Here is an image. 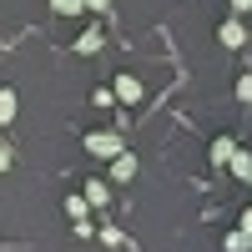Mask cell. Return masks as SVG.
Here are the masks:
<instances>
[{"label":"cell","instance_id":"9c48e42d","mask_svg":"<svg viewBox=\"0 0 252 252\" xmlns=\"http://www.w3.org/2000/svg\"><path fill=\"white\" fill-rule=\"evenodd\" d=\"M86 212H91V207H86V197H81V192H71V197H66V217H71V222H86Z\"/></svg>","mask_w":252,"mask_h":252},{"label":"cell","instance_id":"ba28073f","mask_svg":"<svg viewBox=\"0 0 252 252\" xmlns=\"http://www.w3.org/2000/svg\"><path fill=\"white\" fill-rule=\"evenodd\" d=\"M15 106H20L15 91H10V86H0V126H10V121H15Z\"/></svg>","mask_w":252,"mask_h":252},{"label":"cell","instance_id":"8992f818","mask_svg":"<svg viewBox=\"0 0 252 252\" xmlns=\"http://www.w3.org/2000/svg\"><path fill=\"white\" fill-rule=\"evenodd\" d=\"M227 166H232V177H242V182H247V177H252V152H247V146H237V152L227 157Z\"/></svg>","mask_w":252,"mask_h":252},{"label":"cell","instance_id":"8fae6325","mask_svg":"<svg viewBox=\"0 0 252 252\" xmlns=\"http://www.w3.org/2000/svg\"><path fill=\"white\" fill-rule=\"evenodd\" d=\"M56 15H86V0H51Z\"/></svg>","mask_w":252,"mask_h":252},{"label":"cell","instance_id":"e0dca14e","mask_svg":"<svg viewBox=\"0 0 252 252\" xmlns=\"http://www.w3.org/2000/svg\"><path fill=\"white\" fill-rule=\"evenodd\" d=\"M111 5V0H86V10H106Z\"/></svg>","mask_w":252,"mask_h":252},{"label":"cell","instance_id":"9a60e30c","mask_svg":"<svg viewBox=\"0 0 252 252\" xmlns=\"http://www.w3.org/2000/svg\"><path fill=\"white\" fill-rule=\"evenodd\" d=\"M237 232H247V237H252V207L242 212V227H237Z\"/></svg>","mask_w":252,"mask_h":252},{"label":"cell","instance_id":"7a4b0ae2","mask_svg":"<svg viewBox=\"0 0 252 252\" xmlns=\"http://www.w3.org/2000/svg\"><path fill=\"white\" fill-rule=\"evenodd\" d=\"M111 96L121 101V106H136V101L146 96V86H141V76H116L111 81Z\"/></svg>","mask_w":252,"mask_h":252},{"label":"cell","instance_id":"6da1fadb","mask_svg":"<svg viewBox=\"0 0 252 252\" xmlns=\"http://www.w3.org/2000/svg\"><path fill=\"white\" fill-rule=\"evenodd\" d=\"M86 152L101 157V161L121 157V152H126V146H121V131H91V136H86Z\"/></svg>","mask_w":252,"mask_h":252},{"label":"cell","instance_id":"3957f363","mask_svg":"<svg viewBox=\"0 0 252 252\" xmlns=\"http://www.w3.org/2000/svg\"><path fill=\"white\" fill-rule=\"evenodd\" d=\"M217 40H222V46H232V51H242V46H247V26H242L237 15L222 20V26H217Z\"/></svg>","mask_w":252,"mask_h":252},{"label":"cell","instance_id":"5bb4252c","mask_svg":"<svg viewBox=\"0 0 252 252\" xmlns=\"http://www.w3.org/2000/svg\"><path fill=\"white\" fill-rule=\"evenodd\" d=\"M227 5H232L237 15H247V10H252V0H227Z\"/></svg>","mask_w":252,"mask_h":252},{"label":"cell","instance_id":"5b68a950","mask_svg":"<svg viewBox=\"0 0 252 252\" xmlns=\"http://www.w3.org/2000/svg\"><path fill=\"white\" fill-rule=\"evenodd\" d=\"M131 177H136V157H131V152L111 157V182H131Z\"/></svg>","mask_w":252,"mask_h":252},{"label":"cell","instance_id":"277c9868","mask_svg":"<svg viewBox=\"0 0 252 252\" xmlns=\"http://www.w3.org/2000/svg\"><path fill=\"white\" fill-rule=\"evenodd\" d=\"M81 197H86V207H106V202H111V187H106V182H96V177H91L86 187H81Z\"/></svg>","mask_w":252,"mask_h":252},{"label":"cell","instance_id":"7c38bea8","mask_svg":"<svg viewBox=\"0 0 252 252\" xmlns=\"http://www.w3.org/2000/svg\"><path fill=\"white\" fill-rule=\"evenodd\" d=\"M222 247H227V252H247V247H252V237H247V232H227V242H222Z\"/></svg>","mask_w":252,"mask_h":252},{"label":"cell","instance_id":"30bf717a","mask_svg":"<svg viewBox=\"0 0 252 252\" xmlns=\"http://www.w3.org/2000/svg\"><path fill=\"white\" fill-rule=\"evenodd\" d=\"M232 152H237V141H232V136H217V141H212V161H217V166L232 157Z\"/></svg>","mask_w":252,"mask_h":252},{"label":"cell","instance_id":"52a82bcc","mask_svg":"<svg viewBox=\"0 0 252 252\" xmlns=\"http://www.w3.org/2000/svg\"><path fill=\"white\" fill-rule=\"evenodd\" d=\"M101 46H106V40H101V31H96V26H91V31H81V35H76V51H81V56H96Z\"/></svg>","mask_w":252,"mask_h":252},{"label":"cell","instance_id":"2e32d148","mask_svg":"<svg viewBox=\"0 0 252 252\" xmlns=\"http://www.w3.org/2000/svg\"><path fill=\"white\" fill-rule=\"evenodd\" d=\"M5 166H10V146H0V172H5Z\"/></svg>","mask_w":252,"mask_h":252},{"label":"cell","instance_id":"4fadbf2b","mask_svg":"<svg viewBox=\"0 0 252 252\" xmlns=\"http://www.w3.org/2000/svg\"><path fill=\"white\" fill-rule=\"evenodd\" d=\"M237 101H242V106H252V76H237Z\"/></svg>","mask_w":252,"mask_h":252}]
</instances>
